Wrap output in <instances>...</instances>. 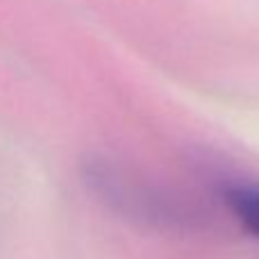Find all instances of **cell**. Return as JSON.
Returning <instances> with one entry per match:
<instances>
[{
	"mask_svg": "<svg viewBox=\"0 0 259 259\" xmlns=\"http://www.w3.org/2000/svg\"><path fill=\"white\" fill-rule=\"evenodd\" d=\"M225 198L239 223L259 239V187H252V184L230 187Z\"/></svg>",
	"mask_w": 259,
	"mask_h": 259,
	"instance_id": "6da1fadb",
	"label": "cell"
}]
</instances>
